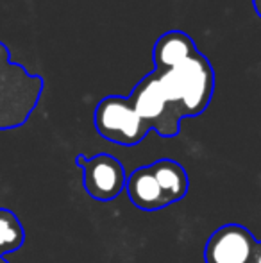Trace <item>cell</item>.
I'll list each match as a JSON object with an SVG mask.
<instances>
[{
	"mask_svg": "<svg viewBox=\"0 0 261 263\" xmlns=\"http://www.w3.org/2000/svg\"><path fill=\"white\" fill-rule=\"evenodd\" d=\"M251 263H261V240L256 246V251H254V256H252V261Z\"/></svg>",
	"mask_w": 261,
	"mask_h": 263,
	"instance_id": "obj_7",
	"label": "cell"
},
{
	"mask_svg": "<svg viewBox=\"0 0 261 263\" xmlns=\"http://www.w3.org/2000/svg\"><path fill=\"white\" fill-rule=\"evenodd\" d=\"M77 166L83 168V186L91 199L108 202L116 199L127 184V174L124 165L111 154H97L86 158L77 154Z\"/></svg>",
	"mask_w": 261,
	"mask_h": 263,
	"instance_id": "obj_2",
	"label": "cell"
},
{
	"mask_svg": "<svg viewBox=\"0 0 261 263\" xmlns=\"http://www.w3.org/2000/svg\"><path fill=\"white\" fill-rule=\"evenodd\" d=\"M126 192L132 204L143 211H157L170 206L150 165L139 166L127 176Z\"/></svg>",
	"mask_w": 261,
	"mask_h": 263,
	"instance_id": "obj_4",
	"label": "cell"
},
{
	"mask_svg": "<svg viewBox=\"0 0 261 263\" xmlns=\"http://www.w3.org/2000/svg\"><path fill=\"white\" fill-rule=\"evenodd\" d=\"M9 55V49L0 42V131L22 127L29 120L45 84L42 76L29 73Z\"/></svg>",
	"mask_w": 261,
	"mask_h": 263,
	"instance_id": "obj_1",
	"label": "cell"
},
{
	"mask_svg": "<svg viewBox=\"0 0 261 263\" xmlns=\"http://www.w3.org/2000/svg\"><path fill=\"white\" fill-rule=\"evenodd\" d=\"M0 263H9V261L6 260V256H0Z\"/></svg>",
	"mask_w": 261,
	"mask_h": 263,
	"instance_id": "obj_9",
	"label": "cell"
},
{
	"mask_svg": "<svg viewBox=\"0 0 261 263\" xmlns=\"http://www.w3.org/2000/svg\"><path fill=\"white\" fill-rule=\"evenodd\" d=\"M258 240L242 224H226L211 233L204 247L206 263H251Z\"/></svg>",
	"mask_w": 261,
	"mask_h": 263,
	"instance_id": "obj_3",
	"label": "cell"
},
{
	"mask_svg": "<svg viewBox=\"0 0 261 263\" xmlns=\"http://www.w3.org/2000/svg\"><path fill=\"white\" fill-rule=\"evenodd\" d=\"M25 242V229L20 218L7 208H0V256L20 251Z\"/></svg>",
	"mask_w": 261,
	"mask_h": 263,
	"instance_id": "obj_6",
	"label": "cell"
},
{
	"mask_svg": "<svg viewBox=\"0 0 261 263\" xmlns=\"http://www.w3.org/2000/svg\"><path fill=\"white\" fill-rule=\"evenodd\" d=\"M150 166H152L154 176H156L161 190L167 195L168 204H175L186 197L190 190V179L181 163L165 158L159 161H154Z\"/></svg>",
	"mask_w": 261,
	"mask_h": 263,
	"instance_id": "obj_5",
	"label": "cell"
},
{
	"mask_svg": "<svg viewBox=\"0 0 261 263\" xmlns=\"http://www.w3.org/2000/svg\"><path fill=\"white\" fill-rule=\"evenodd\" d=\"M252 4H254V11L256 14L261 18V0H252Z\"/></svg>",
	"mask_w": 261,
	"mask_h": 263,
	"instance_id": "obj_8",
	"label": "cell"
}]
</instances>
